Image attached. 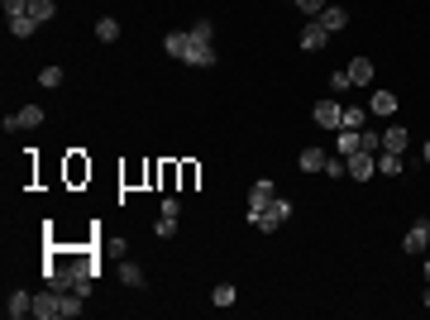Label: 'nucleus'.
<instances>
[{
  "label": "nucleus",
  "mask_w": 430,
  "mask_h": 320,
  "mask_svg": "<svg viewBox=\"0 0 430 320\" xmlns=\"http://www.w3.org/2000/svg\"><path fill=\"white\" fill-rule=\"evenodd\" d=\"M96 38H101V43H115V38H120V19H96Z\"/></svg>",
  "instance_id": "nucleus-21"
},
{
  "label": "nucleus",
  "mask_w": 430,
  "mask_h": 320,
  "mask_svg": "<svg viewBox=\"0 0 430 320\" xmlns=\"http://www.w3.org/2000/svg\"><path fill=\"white\" fill-rule=\"evenodd\" d=\"M182 63L187 67H215V43H210V38H191V48H187Z\"/></svg>",
  "instance_id": "nucleus-6"
},
{
  "label": "nucleus",
  "mask_w": 430,
  "mask_h": 320,
  "mask_svg": "<svg viewBox=\"0 0 430 320\" xmlns=\"http://www.w3.org/2000/svg\"><path fill=\"white\" fill-rule=\"evenodd\" d=\"M421 306H426V311H430V282H426V301H421Z\"/></svg>",
  "instance_id": "nucleus-35"
},
{
  "label": "nucleus",
  "mask_w": 430,
  "mask_h": 320,
  "mask_svg": "<svg viewBox=\"0 0 430 320\" xmlns=\"http://www.w3.org/2000/svg\"><path fill=\"white\" fill-rule=\"evenodd\" d=\"M325 158H330L325 148H302V158H297V167H302V172H325Z\"/></svg>",
  "instance_id": "nucleus-15"
},
{
  "label": "nucleus",
  "mask_w": 430,
  "mask_h": 320,
  "mask_svg": "<svg viewBox=\"0 0 430 320\" xmlns=\"http://www.w3.org/2000/svg\"><path fill=\"white\" fill-rule=\"evenodd\" d=\"M292 210H297V206H292L287 196H272V201H268L263 210H249V224H254L258 234H277V229H282V224L292 220Z\"/></svg>",
  "instance_id": "nucleus-1"
},
{
  "label": "nucleus",
  "mask_w": 430,
  "mask_h": 320,
  "mask_svg": "<svg viewBox=\"0 0 430 320\" xmlns=\"http://www.w3.org/2000/svg\"><path fill=\"white\" fill-rule=\"evenodd\" d=\"M344 72L354 77V86H368V81H373V58H354Z\"/></svg>",
  "instance_id": "nucleus-16"
},
{
  "label": "nucleus",
  "mask_w": 430,
  "mask_h": 320,
  "mask_svg": "<svg viewBox=\"0 0 430 320\" xmlns=\"http://www.w3.org/2000/svg\"><path fill=\"white\" fill-rule=\"evenodd\" d=\"M349 177L354 182H368V177H378V153H349Z\"/></svg>",
  "instance_id": "nucleus-7"
},
{
  "label": "nucleus",
  "mask_w": 430,
  "mask_h": 320,
  "mask_svg": "<svg viewBox=\"0 0 430 320\" xmlns=\"http://www.w3.org/2000/svg\"><path fill=\"white\" fill-rule=\"evenodd\" d=\"M5 316L10 320L34 316V291H10V296H5Z\"/></svg>",
  "instance_id": "nucleus-11"
},
{
  "label": "nucleus",
  "mask_w": 430,
  "mask_h": 320,
  "mask_svg": "<svg viewBox=\"0 0 430 320\" xmlns=\"http://www.w3.org/2000/svg\"><path fill=\"white\" fill-rule=\"evenodd\" d=\"M191 38H215V24H210V19L201 15L196 24H191Z\"/></svg>",
  "instance_id": "nucleus-31"
},
{
  "label": "nucleus",
  "mask_w": 430,
  "mask_h": 320,
  "mask_svg": "<svg viewBox=\"0 0 430 320\" xmlns=\"http://www.w3.org/2000/svg\"><path fill=\"white\" fill-rule=\"evenodd\" d=\"M368 115H397V91H373V100H368Z\"/></svg>",
  "instance_id": "nucleus-13"
},
{
  "label": "nucleus",
  "mask_w": 430,
  "mask_h": 320,
  "mask_svg": "<svg viewBox=\"0 0 430 320\" xmlns=\"http://www.w3.org/2000/svg\"><path fill=\"white\" fill-rule=\"evenodd\" d=\"M235 301H239V287H235V282H220V287L210 291V306H220V311H230Z\"/></svg>",
  "instance_id": "nucleus-18"
},
{
  "label": "nucleus",
  "mask_w": 430,
  "mask_h": 320,
  "mask_svg": "<svg viewBox=\"0 0 430 320\" xmlns=\"http://www.w3.org/2000/svg\"><path fill=\"white\" fill-rule=\"evenodd\" d=\"M163 215H177L182 220V196H163Z\"/></svg>",
  "instance_id": "nucleus-33"
},
{
  "label": "nucleus",
  "mask_w": 430,
  "mask_h": 320,
  "mask_svg": "<svg viewBox=\"0 0 430 320\" xmlns=\"http://www.w3.org/2000/svg\"><path fill=\"white\" fill-rule=\"evenodd\" d=\"M382 148H387V153H406V148H411V129L406 125H387L382 129Z\"/></svg>",
  "instance_id": "nucleus-9"
},
{
  "label": "nucleus",
  "mask_w": 430,
  "mask_h": 320,
  "mask_svg": "<svg viewBox=\"0 0 430 320\" xmlns=\"http://www.w3.org/2000/svg\"><path fill=\"white\" fill-rule=\"evenodd\" d=\"M378 172H382V177H401V172H406L401 153H387V148H382V153H378Z\"/></svg>",
  "instance_id": "nucleus-17"
},
{
  "label": "nucleus",
  "mask_w": 430,
  "mask_h": 320,
  "mask_svg": "<svg viewBox=\"0 0 430 320\" xmlns=\"http://www.w3.org/2000/svg\"><path fill=\"white\" fill-rule=\"evenodd\" d=\"M349 86H354V77H349V72H330V96H344Z\"/></svg>",
  "instance_id": "nucleus-27"
},
{
  "label": "nucleus",
  "mask_w": 430,
  "mask_h": 320,
  "mask_svg": "<svg viewBox=\"0 0 430 320\" xmlns=\"http://www.w3.org/2000/svg\"><path fill=\"white\" fill-rule=\"evenodd\" d=\"M39 86H48V91H53V86H63V67H53V63H48L43 72H39Z\"/></svg>",
  "instance_id": "nucleus-26"
},
{
  "label": "nucleus",
  "mask_w": 430,
  "mask_h": 320,
  "mask_svg": "<svg viewBox=\"0 0 430 320\" xmlns=\"http://www.w3.org/2000/svg\"><path fill=\"white\" fill-rule=\"evenodd\" d=\"M334 153H344V158L359 153V129H339V148H334Z\"/></svg>",
  "instance_id": "nucleus-24"
},
{
  "label": "nucleus",
  "mask_w": 430,
  "mask_h": 320,
  "mask_svg": "<svg viewBox=\"0 0 430 320\" xmlns=\"http://www.w3.org/2000/svg\"><path fill=\"white\" fill-rule=\"evenodd\" d=\"M297 43H302L306 53H320L325 43H330V29H325L320 19H306V29H302V38H297Z\"/></svg>",
  "instance_id": "nucleus-5"
},
{
  "label": "nucleus",
  "mask_w": 430,
  "mask_h": 320,
  "mask_svg": "<svg viewBox=\"0 0 430 320\" xmlns=\"http://www.w3.org/2000/svg\"><path fill=\"white\" fill-rule=\"evenodd\" d=\"M421 158H426V162H430V139H426V148H421Z\"/></svg>",
  "instance_id": "nucleus-34"
},
{
  "label": "nucleus",
  "mask_w": 430,
  "mask_h": 320,
  "mask_svg": "<svg viewBox=\"0 0 430 320\" xmlns=\"http://www.w3.org/2000/svg\"><path fill=\"white\" fill-rule=\"evenodd\" d=\"M29 15L39 19V24H48V19L58 15V5H53V0H29Z\"/></svg>",
  "instance_id": "nucleus-23"
},
{
  "label": "nucleus",
  "mask_w": 430,
  "mask_h": 320,
  "mask_svg": "<svg viewBox=\"0 0 430 320\" xmlns=\"http://www.w3.org/2000/svg\"><path fill=\"white\" fill-rule=\"evenodd\" d=\"M311 120H316L320 129H339V120H344V105L334 96H325V100H316V110H311Z\"/></svg>",
  "instance_id": "nucleus-3"
},
{
  "label": "nucleus",
  "mask_w": 430,
  "mask_h": 320,
  "mask_svg": "<svg viewBox=\"0 0 430 320\" xmlns=\"http://www.w3.org/2000/svg\"><path fill=\"white\" fill-rule=\"evenodd\" d=\"M364 125H368V110H359V105H349L344 120H339V129H364Z\"/></svg>",
  "instance_id": "nucleus-25"
},
{
  "label": "nucleus",
  "mask_w": 430,
  "mask_h": 320,
  "mask_svg": "<svg viewBox=\"0 0 430 320\" xmlns=\"http://www.w3.org/2000/svg\"><path fill=\"white\" fill-rule=\"evenodd\" d=\"M153 229H158V239H173V234H177V215H158Z\"/></svg>",
  "instance_id": "nucleus-29"
},
{
  "label": "nucleus",
  "mask_w": 430,
  "mask_h": 320,
  "mask_svg": "<svg viewBox=\"0 0 430 320\" xmlns=\"http://www.w3.org/2000/svg\"><path fill=\"white\" fill-rule=\"evenodd\" d=\"M359 148H364V153H382V134H378V129H359Z\"/></svg>",
  "instance_id": "nucleus-22"
},
{
  "label": "nucleus",
  "mask_w": 430,
  "mask_h": 320,
  "mask_svg": "<svg viewBox=\"0 0 430 320\" xmlns=\"http://www.w3.org/2000/svg\"><path fill=\"white\" fill-rule=\"evenodd\" d=\"M401 249H406V254H426V249H430V220H416L411 229H406Z\"/></svg>",
  "instance_id": "nucleus-8"
},
{
  "label": "nucleus",
  "mask_w": 430,
  "mask_h": 320,
  "mask_svg": "<svg viewBox=\"0 0 430 320\" xmlns=\"http://www.w3.org/2000/svg\"><path fill=\"white\" fill-rule=\"evenodd\" d=\"M34 29H39L34 15H10V33H15V38H34Z\"/></svg>",
  "instance_id": "nucleus-20"
},
{
  "label": "nucleus",
  "mask_w": 430,
  "mask_h": 320,
  "mask_svg": "<svg viewBox=\"0 0 430 320\" xmlns=\"http://www.w3.org/2000/svg\"><path fill=\"white\" fill-rule=\"evenodd\" d=\"M421 268H426V282H430V258H426V263H421Z\"/></svg>",
  "instance_id": "nucleus-36"
},
{
  "label": "nucleus",
  "mask_w": 430,
  "mask_h": 320,
  "mask_svg": "<svg viewBox=\"0 0 430 320\" xmlns=\"http://www.w3.org/2000/svg\"><path fill=\"white\" fill-rule=\"evenodd\" d=\"M325 5H330V0H297V10H302L306 19H316L320 10H325Z\"/></svg>",
  "instance_id": "nucleus-30"
},
{
  "label": "nucleus",
  "mask_w": 430,
  "mask_h": 320,
  "mask_svg": "<svg viewBox=\"0 0 430 320\" xmlns=\"http://www.w3.org/2000/svg\"><path fill=\"white\" fill-rule=\"evenodd\" d=\"M316 19H320V24H325L330 33H339L344 24H349V10H344V5H334V0H330V5H325V10H320Z\"/></svg>",
  "instance_id": "nucleus-12"
},
{
  "label": "nucleus",
  "mask_w": 430,
  "mask_h": 320,
  "mask_svg": "<svg viewBox=\"0 0 430 320\" xmlns=\"http://www.w3.org/2000/svg\"><path fill=\"white\" fill-rule=\"evenodd\" d=\"M43 125V105H19L15 115H5V134L10 129H39Z\"/></svg>",
  "instance_id": "nucleus-4"
},
{
  "label": "nucleus",
  "mask_w": 430,
  "mask_h": 320,
  "mask_svg": "<svg viewBox=\"0 0 430 320\" xmlns=\"http://www.w3.org/2000/svg\"><path fill=\"white\" fill-rule=\"evenodd\" d=\"M34 316H39V320H63V291H58V287L34 291Z\"/></svg>",
  "instance_id": "nucleus-2"
},
{
  "label": "nucleus",
  "mask_w": 430,
  "mask_h": 320,
  "mask_svg": "<svg viewBox=\"0 0 430 320\" xmlns=\"http://www.w3.org/2000/svg\"><path fill=\"white\" fill-rule=\"evenodd\" d=\"M120 277H125V287H134V291H143V287H148V277H143V268H139V263H120Z\"/></svg>",
  "instance_id": "nucleus-19"
},
{
  "label": "nucleus",
  "mask_w": 430,
  "mask_h": 320,
  "mask_svg": "<svg viewBox=\"0 0 430 320\" xmlns=\"http://www.w3.org/2000/svg\"><path fill=\"white\" fill-rule=\"evenodd\" d=\"M0 5H5V19L10 15H29V0H0Z\"/></svg>",
  "instance_id": "nucleus-32"
},
{
  "label": "nucleus",
  "mask_w": 430,
  "mask_h": 320,
  "mask_svg": "<svg viewBox=\"0 0 430 320\" xmlns=\"http://www.w3.org/2000/svg\"><path fill=\"white\" fill-rule=\"evenodd\" d=\"M187 48H191V29L163 33V53H168V58H177V63H182V58H187Z\"/></svg>",
  "instance_id": "nucleus-10"
},
{
  "label": "nucleus",
  "mask_w": 430,
  "mask_h": 320,
  "mask_svg": "<svg viewBox=\"0 0 430 320\" xmlns=\"http://www.w3.org/2000/svg\"><path fill=\"white\" fill-rule=\"evenodd\" d=\"M272 196H277V187H272L268 177H258V182H254V192H249V210H263Z\"/></svg>",
  "instance_id": "nucleus-14"
},
{
  "label": "nucleus",
  "mask_w": 430,
  "mask_h": 320,
  "mask_svg": "<svg viewBox=\"0 0 430 320\" xmlns=\"http://www.w3.org/2000/svg\"><path fill=\"white\" fill-rule=\"evenodd\" d=\"M325 177H349V158L339 153V158H325Z\"/></svg>",
  "instance_id": "nucleus-28"
}]
</instances>
